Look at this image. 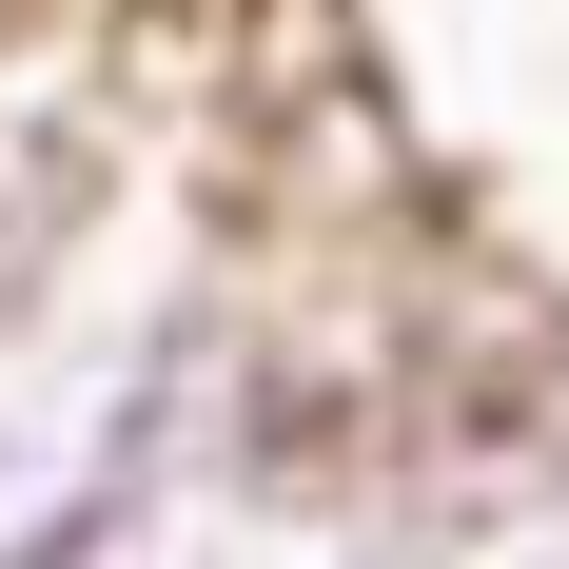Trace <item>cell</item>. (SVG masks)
<instances>
[{"instance_id":"obj_4","label":"cell","mask_w":569,"mask_h":569,"mask_svg":"<svg viewBox=\"0 0 569 569\" xmlns=\"http://www.w3.org/2000/svg\"><path fill=\"white\" fill-rule=\"evenodd\" d=\"M550 452H569V373H550Z\"/></svg>"},{"instance_id":"obj_2","label":"cell","mask_w":569,"mask_h":569,"mask_svg":"<svg viewBox=\"0 0 569 569\" xmlns=\"http://www.w3.org/2000/svg\"><path fill=\"white\" fill-rule=\"evenodd\" d=\"M79 217H99V197H79V158H40V138H0V295L40 276V256H59Z\"/></svg>"},{"instance_id":"obj_1","label":"cell","mask_w":569,"mask_h":569,"mask_svg":"<svg viewBox=\"0 0 569 569\" xmlns=\"http://www.w3.org/2000/svg\"><path fill=\"white\" fill-rule=\"evenodd\" d=\"M177 335H197V256H118L99 276V217L0 295V569L79 550V511L118 491V452L177 393Z\"/></svg>"},{"instance_id":"obj_3","label":"cell","mask_w":569,"mask_h":569,"mask_svg":"<svg viewBox=\"0 0 569 569\" xmlns=\"http://www.w3.org/2000/svg\"><path fill=\"white\" fill-rule=\"evenodd\" d=\"M335 569H432V550H412V530H373V550H335Z\"/></svg>"}]
</instances>
